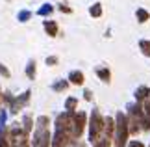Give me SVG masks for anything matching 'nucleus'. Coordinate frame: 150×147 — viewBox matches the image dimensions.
I'll return each instance as SVG.
<instances>
[{"label": "nucleus", "instance_id": "nucleus-18", "mask_svg": "<svg viewBox=\"0 0 150 147\" xmlns=\"http://www.w3.org/2000/svg\"><path fill=\"white\" fill-rule=\"evenodd\" d=\"M48 13H52V6L50 4H45L41 9H39V15H48Z\"/></svg>", "mask_w": 150, "mask_h": 147}, {"label": "nucleus", "instance_id": "nucleus-16", "mask_svg": "<svg viewBox=\"0 0 150 147\" xmlns=\"http://www.w3.org/2000/svg\"><path fill=\"white\" fill-rule=\"evenodd\" d=\"M91 15H93V17H100V15H102V8H100V4H95L93 8H91Z\"/></svg>", "mask_w": 150, "mask_h": 147}, {"label": "nucleus", "instance_id": "nucleus-10", "mask_svg": "<svg viewBox=\"0 0 150 147\" xmlns=\"http://www.w3.org/2000/svg\"><path fill=\"white\" fill-rule=\"evenodd\" d=\"M71 82H72V84H82V82H83V75L80 71H72L71 73Z\"/></svg>", "mask_w": 150, "mask_h": 147}, {"label": "nucleus", "instance_id": "nucleus-20", "mask_svg": "<svg viewBox=\"0 0 150 147\" xmlns=\"http://www.w3.org/2000/svg\"><path fill=\"white\" fill-rule=\"evenodd\" d=\"M65 106H67V110H74L76 108V99H67Z\"/></svg>", "mask_w": 150, "mask_h": 147}, {"label": "nucleus", "instance_id": "nucleus-25", "mask_svg": "<svg viewBox=\"0 0 150 147\" xmlns=\"http://www.w3.org/2000/svg\"><path fill=\"white\" fill-rule=\"evenodd\" d=\"M83 95H85V99H87V101H91V91H85Z\"/></svg>", "mask_w": 150, "mask_h": 147}, {"label": "nucleus", "instance_id": "nucleus-19", "mask_svg": "<svg viewBox=\"0 0 150 147\" xmlns=\"http://www.w3.org/2000/svg\"><path fill=\"white\" fill-rule=\"evenodd\" d=\"M65 87H67V82H65V80H61V82H56V84H54V90H56V91H63Z\"/></svg>", "mask_w": 150, "mask_h": 147}, {"label": "nucleus", "instance_id": "nucleus-11", "mask_svg": "<svg viewBox=\"0 0 150 147\" xmlns=\"http://www.w3.org/2000/svg\"><path fill=\"white\" fill-rule=\"evenodd\" d=\"M0 147H11L9 143V136H8V131H4L0 134Z\"/></svg>", "mask_w": 150, "mask_h": 147}, {"label": "nucleus", "instance_id": "nucleus-8", "mask_svg": "<svg viewBox=\"0 0 150 147\" xmlns=\"http://www.w3.org/2000/svg\"><path fill=\"white\" fill-rule=\"evenodd\" d=\"M45 30H47L48 36H56V34H57V24L52 22V21H47V22H45Z\"/></svg>", "mask_w": 150, "mask_h": 147}, {"label": "nucleus", "instance_id": "nucleus-22", "mask_svg": "<svg viewBox=\"0 0 150 147\" xmlns=\"http://www.w3.org/2000/svg\"><path fill=\"white\" fill-rule=\"evenodd\" d=\"M47 63H48V65H54V63H57V58H54V56L47 58Z\"/></svg>", "mask_w": 150, "mask_h": 147}, {"label": "nucleus", "instance_id": "nucleus-6", "mask_svg": "<svg viewBox=\"0 0 150 147\" xmlns=\"http://www.w3.org/2000/svg\"><path fill=\"white\" fill-rule=\"evenodd\" d=\"M141 123H143V106L139 104H134L130 108V119H128V128L130 132H137L141 128Z\"/></svg>", "mask_w": 150, "mask_h": 147}, {"label": "nucleus", "instance_id": "nucleus-2", "mask_svg": "<svg viewBox=\"0 0 150 147\" xmlns=\"http://www.w3.org/2000/svg\"><path fill=\"white\" fill-rule=\"evenodd\" d=\"M33 147H50V134H48V117L43 115L37 119L35 136H33Z\"/></svg>", "mask_w": 150, "mask_h": 147}, {"label": "nucleus", "instance_id": "nucleus-17", "mask_svg": "<svg viewBox=\"0 0 150 147\" xmlns=\"http://www.w3.org/2000/svg\"><path fill=\"white\" fill-rule=\"evenodd\" d=\"M22 128H24L26 132H30V131H32V117H30V115H26V117H24V125H22Z\"/></svg>", "mask_w": 150, "mask_h": 147}, {"label": "nucleus", "instance_id": "nucleus-9", "mask_svg": "<svg viewBox=\"0 0 150 147\" xmlns=\"http://www.w3.org/2000/svg\"><path fill=\"white\" fill-rule=\"evenodd\" d=\"M148 87H139V90L135 91V97H137V101H146V97H148Z\"/></svg>", "mask_w": 150, "mask_h": 147}, {"label": "nucleus", "instance_id": "nucleus-21", "mask_svg": "<svg viewBox=\"0 0 150 147\" xmlns=\"http://www.w3.org/2000/svg\"><path fill=\"white\" fill-rule=\"evenodd\" d=\"M30 19V11H21L19 13V21H28Z\"/></svg>", "mask_w": 150, "mask_h": 147}, {"label": "nucleus", "instance_id": "nucleus-13", "mask_svg": "<svg viewBox=\"0 0 150 147\" xmlns=\"http://www.w3.org/2000/svg\"><path fill=\"white\" fill-rule=\"evenodd\" d=\"M96 75H98L102 80H106V82H109V78H111V75H109L108 69H98V71H96Z\"/></svg>", "mask_w": 150, "mask_h": 147}, {"label": "nucleus", "instance_id": "nucleus-1", "mask_svg": "<svg viewBox=\"0 0 150 147\" xmlns=\"http://www.w3.org/2000/svg\"><path fill=\"white\" fill-rule=\"evenodd\" d=\"M72 134V110L65 112L56 121V134L52 140V147H67Z\"/></svg>", "mask_w": 150, "mask_h": 147}, {"label": "nucleus", "instance_id": "nucleus-4", "mask_svg": "<svg viewBox=\"0 0 150 147\" xmlns=\"http://www.w3.org/2000/svg\"><path fill=\"white\" fill-rule=\"evenodd\" d=\"M128 134H130V128H128V119H126L124 114H117V136H115V145L117 147H124L126 145V140H128Z\"/></svg>", "mask_w": 150, "mask_h": 147}, {"label": "nucleus", "instance_id": "nucleus-5", "mask_svg": "<svg viewBox=\"0 0 150 147\" xmlns=\"http://www.w3.org/2000/svg\"><path fill=\"white\" fill-rule=\"evenodd\" d=\"M11 147H28V132L24 128H8Z\"/></svg>", "mask_w": 150, "mask_h": 147}, {"label": "nucleus", "instance_id": "nucleus-14", "mask_svg": "<svg viewBox=\"0 0 150 147\" xmlns=\"http://www.w3.org/2000/svg\"><path fill=\"white\" fill-rule=\"evenodd\" d=\"M139 45H141V49H143V54H145V56H150V41H145V39H143Z\"/></svg>", "mask_w": 150, "mask_h": 147}, {"label": "nucleus", "instance_id": "nucleus-26", "mask_svg": "<svg viewBox=\"0 0 150 147\" xmlns=\"http://www.w3.org/2000/svg\"><path fill=\"white\" fill-rule=\"evenodd\" d=\"M78 147H85V145H78Z\"/></svg>", "mask_w": 150, "mask_h": 147}, {"label": "nucleus", "instance_id": "nucleus-12", "mask_svg": "<svg viewBox=\"0 0 150 147\" xmlns=\"http://www.w3.org/2000/svg\"><path fill=\"white\" fill-rule=\"evenodd\" d=\"M137 19H139V22H145L150 19V15H148V11L145 9H137Z\"/></svg>", "mask_w": 150, "mask_h": 147}, {"label": "nucleus", "instance_id": "nucleus-24", "mask_svg": "<svg viewBox=\"0 0 150 147\" xmlns=\"http://www.w3.org/2000/svg\"><path fill=\"white\" fill-rule=\"evenodd\" d=\"M128 147H145V145H143L141 142H130V145Z\"/></svg>", "mask_w": 150, "mask_h": 147}, {"label": "nucleus", "instance_id": "nucleus-3", "mask_svg": "<svg viewBox=\"0 0 150 147\" xmlns=\"http://www.w3.org/2000/svg\"><path fill=\"white\" fill-rule=\"evenodd\" d=\"M104 127H106V119L100 115L98 110H93V115H91V128H89V140L91 142H98L100 134L104 132Z\"/></svg>", "mask_w": 150, "mask_h": 147}, {"label": "nucleus", "instance_id": "nucleus-7", "mask_svg": "<svg viewBox=\"0 0 150 147\" xmlns=\"http://www.w3.org/2000/svg\"><path fill=\"white\" fill-rule=\"evenodd\" d=\"M85 128V112H78L72 115V136L80 138Z\"/></svg>", "mask_w": 150, "mask_h": 147}, {"label": "nucleus", "instance_id": "nucleus-23", "mask_svg": "<svg viewBox=\"0 0 150 147\" xmlns=\"http://www.w3.org/2000/svg\"><path fill=\"white\" fill-rule=\"evenodd\" d=\"M0 75H2V76H9V71L4 65H0Z\"/></svg>", "mask_w": 150, "mask_h": 147}, {"label": "nucleus", "instance_id": "nucleus-15", "mask_svg": "<svg viewBox=\"0 0 150 147\" xmlns=\"http://www.w3.org/2000/svg\"><path fill=\"white\" fill-rule=\"evenodd\" d=\"M26 73H28V76H30V78H35V63H33V62H30V63H28V69H26Z\"/></svg>", "mask_w": 150, "mask_h": 147}]
</instances>
